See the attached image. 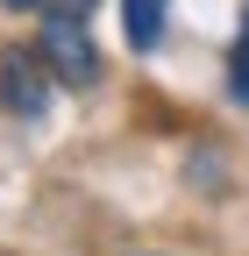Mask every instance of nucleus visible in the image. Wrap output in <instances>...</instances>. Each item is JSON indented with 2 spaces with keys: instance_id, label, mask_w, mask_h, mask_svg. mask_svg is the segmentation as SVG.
Returning a JSON list of instances; mask_svg holds the SVG:
<instances>
[{
  "instance_id": "obj_1",
  "label": "nucleus",
  "mask_w": 249,
  "mask_h": 256,
  "mask_svg": "<svg viewBox=\"0 0 249 256\" xmlns=\"http://www.w3.org/2000/svg\"><path fill=\"white\" fill-rule=\"evenodd\" d=\"M36 57L50 64V78H57V86H72V92L100 78V50H92V36H86V0H57V8H50Z\"/></svg>"
},
{
  "instance_id": "obj_3",
  "label": "nucleus",
  "mask_w": 249,
  "mask_h": 256,
  "mask_svg": "<svg viewBox=\"0 0 249 256\" xmlns=\"http://www.w3.org/2000/svg\"><path fill=\"white\" fill-rule=\"evenodd\" d=\"M164 14H171V0H121V36H128V50H157L164 43Z\"/></svg>"
},
{
  "instance_id": "obj_2",
  "label": "nucleus",
  "mask_w": 249,
  "mask_h": 256,
  "mask_svg": "<svg viewBox=\"0 0 249 256\" xmlns=\"http://www.w3.org/2000/svg\"><path fill=\"white\" fill-rule=\"evenodd\" d=\"M50 64L43 57H28V50H0V107H8V114H43L50 107Z\"/></svg>"
},
{
  "instance_id": "obj_4",
  "label": "nucleus",
  "mask_w": 249,
  "mask_h": 256,
  "mask_svg": "<svg viewBox=\"0 0 249 256\" xmlns=\"http://www.w3.org/2000/svg\"><path fill=\"white\" fill-rule=\"evenodd\" d=\"M228 100H242V107H249V22H242L235 50H228Z\"/></svg>"
},
{
  "instance_id": "obj_5",
  "label": "nucleus",
  "mask_w": 249,
  "mask_h": 256,
  "mask_svg": "<svg viewBox=\"0 0 249 256\" xmlns=\"http://www.w3.org/2000/svg\"><path fill=\"white\" fill-rule=\"evenodd\" d=\"M0 8H43V0H0Z\"/></svg>"
}]
</instances>
